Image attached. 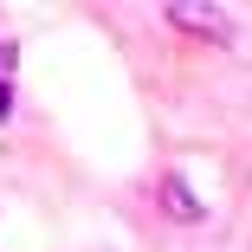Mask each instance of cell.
I'll use <instances>...</instances> for the list:
<instances>
[{"instance_id":"cell-1","label":"cell","mask_w":252,"mask_h":252,"mask_svg":"<svg viewBox=\"0 0 252 252\" xmlns=\"http://www.w3.org/2000/svg\"><path fill=\"white\" fill-rule=\"evenodd\" d=\"M181 32H200V39H233V20H226V7H194V0H168L162 7Z\"/></svg>"},{"instance_id":"cell-2","label":"cell","mask_w":252,"mask_h":252,"mask_svg":"<svg viewBox=\"0 0 252 252\" xmlns=\"http://www.w3.org/2000/svg\"><path fill=\"white\" fill-rule=\"evenodd\" d=\"M156 194H162V207H168L181 226H200V220H207V200H194V188H188L181 175H162V181H156Z\"/></svg>"},{"instance_id":"cell-3","label":"cell","mask_w":252,"mask_h":252,"mask_svg":"<svg viewBox=\"0 0 252 252\" xmlns=\"http://www.w3.org/2000/svg\"><path fill=\"white\" fill-rule=\"evenodd\" d=\"M7 117H13V91L0 84V123H7Z\"/></svg>"},{"instance_id":"cell-4","label":"cell","mask_w":252,"mask_h":252,"mask_svg":"<svg viewBox=\"0 0 252 252\" xmlns=\"http://www.w3.org/2000/svg\"><path fill=\"white\" fill-rule=\"evenodd\" d=\"M7 65H13V45H0V84H7Z\"/></svg>"}]
</instances>
